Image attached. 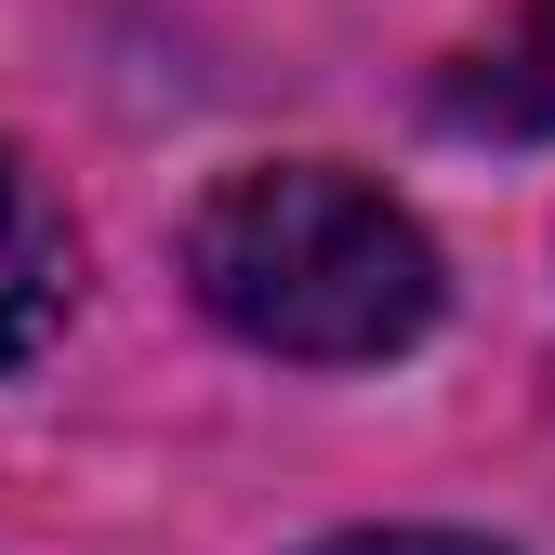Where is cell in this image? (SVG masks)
Returning a JSON list of instances; mask_svg holds the SVG:
<instances>
[{"label": "cell", "instance_id": "obj_2", "mask_svg": "<svg viewBox=\"0 0 555 555\" xmlns=\"http://www.w3.org/2000/svg\"><path fill=\"white\" fill-rule=\"evenodd\" d=\"M450 132H490V146H529V132H555V0H516V27H490L450 93H437Z\"/></svg>", "mask_w": 555, "mask_h": 555}, {"label": "cell", "instance_id": "obj_3", "mask_svg": "<svg viewBox=\"0 0 555 555\" xmlns=\"http://www.w3.org/2000/svg\"><path fill=\"white\" fill-rule=\"evenodd\" d=\"M66 318V225L0 172V371H27Z\"/></svg>", "mask_w": 555, "mask_h": 555}, {"label": "cell", "instance_id": "obj_4", "mask_svg": "<svg viewBox=\"0 0 555 555\" xmlns=\"http://www.w3.org/2000/svg\"><path fill=\"white\" fill-rule=\"evenodd\" d=\"M318 555H490V542H463V529H344Z\"/></svg>", "mask_w": 555, "mask_h": 555}, {"label": "cell", "instance_id": "obj_1", "mask_svg": "<svg viewBox=\"0 0 555 555\" xmlns=\"http://www.w3.org/2000/svg\"><path fill=\"white\" fill-rule=\"evenodd\" d=\"M185 278L238 344L264 358H397L410 331L437 318V251L424 225L397 212L384 185L358 172H318V159H278V172H225L185 225Z\"/></svg>", "mask_w": 555, "mask_h": 555}]
</instances>
